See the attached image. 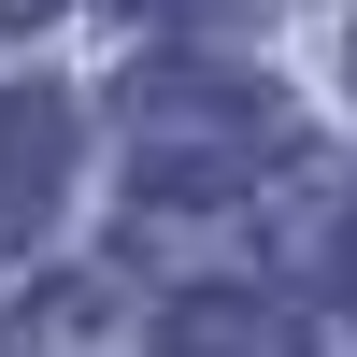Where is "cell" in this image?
Returning a JSON list of instances; mask_svg holds the SVG:
<instances>
[{"label":"cell","mask_w":357,"mask_h":357,"mask_svg":"<svg viewBox=\"0 0 357 357\" xmlns=\"http://www.w3.org/2000/svg\"><path fill=\"white\" fill-rule=\"evenodd\" d=\"M186 329H200V343H172V357H286V329H272V314H243V301H200Z\"/></svg>","instance_id":"6da1fadb"}]
</instances>
